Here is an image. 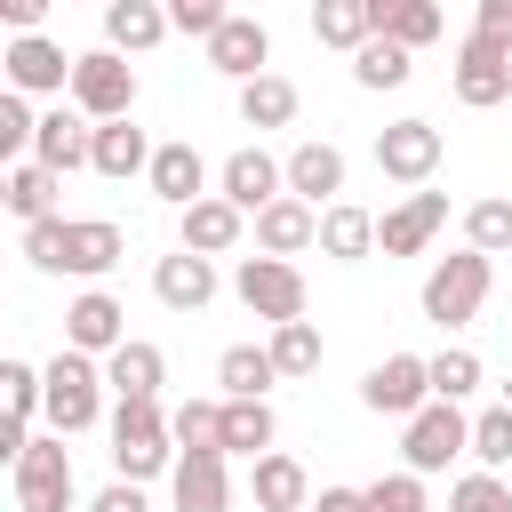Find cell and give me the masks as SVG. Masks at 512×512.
Listing matches in <instances>:
<instances>
[{
	"mask_svg": "<svg viewBox=\"0 0 512 512\" xmlns=\"http://www.w3.org/2000/svg\"><path fill=\"white\" fill-rule=\"evenodd\" d=\"M240 232H248V216H240L224 192H208L200 208H184V216H176V248H192V256H232V248H240Z\"/></svg>",
	"mask_w": 512,
	"mask_h": 512,
	"instance_id": "obj_21",
	"label": "cell"
},
{
	"mask_svg": "<svg viewBox=\"0 0 512 512\" xmlns=\"http://www.w3.org/2000/svg\"><path fill=\"white\" fill-rule=\"evenodd\" d=\"M8 496H16V512H72L80 480H72L64 432H32V448L8 464Z\"/></svg>",
	"mask_w": 512,
	"mask_h": 512,
	"instance_id": "obj_4",
	"label": "cell"
},
{
	"mask_svg": "<svg viewBox=\"0 0 512 512\" xmlns=\"http://www.w3.org/2000/svg\"><path fill=\"white\" fill-rule=\"evenodd\" d=\"M272 440H280V416H272V400H224V456H272Z\"/></svg>",
	"mask_w": 512,
	"mask_h": 512,
	"instance_id": "obj_32",
	"label": "cell"
},
{
	"mask_svg": "<svg viewBox=\"0 0 512 512\" xmlns=\"http://www.w3.org/2000/svg\"><path fill=\"white\" fill-rule=\"evenodd\" d=\"M296 104H304V96H296V80H288V72H264V80H248V88H240V120H248V128H288V120H296Z\"/></svg>",
	"mask_w": 512,
	"mask_h": 512,
	"instance_id": "obj_34",
	"label": "cell"
},
{
	"mask_svg": "<svg viewBox=\"0 0 512 512\" xmlns=\"http://www.w3.org/2000/svg\"><path fill=\"white\" fill-rule=\"evenodd\" d=\"M488 288H496V264L480 256V248H456V256H432V272H424V320L432 328H464V320H480V304H488Z\"/></svg>",
	"mask_w": 512,
	"mask_h": 512,
	"instance_id": "obj_3",
	"label": "cell"
},
{
	"mask_svg": "<svg viewBox=\"0 0 512 512\" xmlns=\"http://www.w3.org/2000/svg\"><path fill=\"white\" fill-rule=\"evenodd\" d=\"M104 384H112L120 400H160V384H168V352L144 344V336H128V344L104 360Z\"/></svg>",
	"mask_w": 512,
	"mask_h": 512,
	"instance_id": "obj_26",
	"label": "cell"
},
{
	"mask_svg": "<svg viewBox=\"0 0 512 512\" xmlns=\"http://www.w3.org/2000/svg\"><path fill=\"white\" fill-rule=\"evenodd\" d=\"M48 432H88L96 416H104V360H88V352H56L48 368Z\"/></svg>",
	"mask_w": 512,
	"mask_h": 512,
	"instance_id": "obj_5",
	"label": "cell"
},
{
	"mask_svg": "<svg viewBox=\"0 0 512 512\" xmlns=\"http://www.w3.org/2000/svg\"><path fill=\"white\" fill-rule=\"evenodd\" d=\"M152 152H160V144H152L136 120H112V128H96V160H88V168L112 176V184H128V176H152Z\"/></svg>",
	"mask_w": 512,
	"mask_h": 512,
	"instance_id": "obj_27",
	"label": "cell"
},
{
	"mask_svg": "<svg viewBox=\"0 0 512 512\" xmlns=\"http://www.w3.org/2000/svg\"><path fill=\"white\" fill-rule=\"evenodd\" d=\"M120 344H128V312H120V296H112V288H80V296L64 304V352L112 360Z\"/></svg>",
	"mask_w": 512,
	"mask_h": 512,
	"instance_id": "obj_11",
	"label": "cell"
},
{
	"mask_svg": "<svg viewBox=\"0 0 512 512\" xmlns=\"http://www.w3.org/2000/svg\"><path fill=\"white\" fill-rule=\"evenodd\" d=\"M88 512H152V504H144V488H136V480H112V488H96V496H88Z\"/></svg>",
	"mask_w": 512,
	"mask_h": 512,
	"instance_id": "obj_45",
	"label": "cell"
},
{
	"mask_svg": "<svg viewBox=\"0 0 512 512\" xmlns=\"http://www.w3.org/2000/svg\"><path fill=\"white\" fill-rule=\"evenodd\" d=\"M464 248H480V256H504L512 248V200L504 192H488V200L464 208Z\"/></svg>",
	"mask_w": 512,
	"mask_h": 512,
	"instance_id": "obj_36",
	"label": "cell"
},
{
	"mask_svg": "<svg viewBox=\"0 0 512 512\" xmlns=\"http://www.w3.org/2000/svg\"><path fill=\"white\" fill-rule=\"evenodd\" d=\"M168 40V8L160 0H112L104 8V48L112 56H144V48H160Z\"/></svg>",
	"mask_w": 512,
	"mask_h": 512,
	"instance_id": "obj_25",
	"label": "cell"
},
{
	"mask_svg": "<svg viewBox=\"0 0 512 512\" xmlns=\"http://www.w3.org/2000/svg\"><path fill=\"white\" fill-rule=\"evenodd\" d=\"M312 512H368V488H320Z\"/></svg>",
	"mask_w": 512,
	"mask_h": 512,
	"instance_id": "obj_47",
	"label": "cell"
},
{
	"mask_svg": "<svg viewBox=\"0 0 512 512\" xmlns=\"http://www.w3.org/2000/svg\"><path fill=\"white\" fill-rule=\"evenodd\" d=\"M472 464H480V472H504V464H512V408H504V400L472 416Z\"/></svg>",
	"mask_w": 512,
	"mask_h": 512,
	"instance_id": "obj_39",
	"label": "cell"
},
{
	"mask_svg": "<svg viewBox=\"0 0 512 512\" xmlns=\"http://www.w3.org/2000/svg\"><path fill=\"white\" fill-rule=\"evenodd\" d=\"M216 192L240 208V216H264L272 200H288V160H272V152H256V144H240L224 168H216Z\"/></svg>",
	"mask_w": 512,
	"mask_h": 512,
	"instance_id": "obj_12",
	"label": "cell"
},
{
	"mask_svg": "<svg viewBox=\"0 0 512 512\" xmlns=\"http://www.w3.org/2000/svg\"><path fill=\"white\" fill-rule=\"evenodd\" d=\"M320 352H328V344H320V328H312V320L272 328V368H280V376H312V368H320Z\"/></svg>",
	"mask_w": 512,
	"mask_h": 512,
	"instance_id": "obj_38",
	"label": "cell"
},
{
	"mask_svg": "<svg viewBox=\"0 0 512 512\" xmlns=\"http://www.w3.org/2000/svg\"><path fill=\"white\" fill-rule=\"evenodd\" d=\"M8 88L16 96H64L72 88V72H80V56H64L48 32H24V40H8Z\"/></svg>",
	"mask_w": 512,
	"mask_h": 512,
	"instance_id": "obj_13",
	"label": "cell"
},
{
	"mask_svg": "<svg viewBox=\"0 0 512 512\" xmlns=\"http://www.w3.org/2000/svg\"><path fill=\"white\" fill-rule=\"evenodd\" d=\"M144 184H152V200H168L176 216L200 208V200H208V160H200V144H192V136H168V144L152 152V176H144Z\"/></svg>",
	"mask_w": 512,
	"mask_h": 512,
	"instance_id": "obj_14",
	"label": "cell"
},
{
	"mask_svg": "<svg viewBox=\"0 0 512 512\" xmlns=\"http://www.w3.org/2000/svg\"><path fill=\"white\" fill-rule=\"evenodd\" d=\"M304 248H320V208H304L288 192V200H272L256 216V256H304Z\"/></svg>",
	"mask_w": 512,
	"mask_h": 512,
	"instance_id": "obj_24",
	"label": "cell"
},
{
	"mask_svg": "<svg viewBox=\"0 0 512 512\" xmlns=\"http://www.w3.org/2000/svg\"><path fill=\"white\" fill-rule=\"evenodd\" d=\"M456 456H472V416L456 408V400H432L424 416H408L400 424V472H448Z\"/></svg>",
	"mask_w": 512,
	"mask_h": 512,
	"instance_id": "obj_6",
	"label": "cell"
},
{
	"mask_svg": "<svg viewBox=\"0 0 512 512\" xmlns=\"http://www.w3.org/2000/svg\"><path fill=\"white\" fill-rule=\"evenodd\" d=\"M408 72H416V56H408L400 40H368V48L352 56V80L376 88V96H384V88H408Z\"/></svg>",
	"mask_w": 512,
	"mask_h": 512,
	"instance_id": "obj_35",
	"label": "cell"
},
{
	"mask_svg": "<svg viewBox=\"0 0 512 512\" xmlns=\"http://www.w3.org/2000/svg\"><path fill=\"white\" fill-rule=\"evenodd\" d=\"M512 96V48H496V40H464L456 48V104H472V112H488V104H504Z\"/></svg>",
	"mask_w": 512,
	"mask_h": 512,
	"instance_id": "obj_16",
	"label": "cell"
},
{
	"mask_svg": "<svg viewBox=\"0 0 512 512\" xmlns=\"http://www.w3.org/2000/svg\"><path fill=\"white\" fill-rule=\"evenodd\" d=\"M368 512H432V496L416 472H384V480H368Z\"/></svg>",
	"mask_w": 512,
	"mask_h": 512,
	"instance_id": "obj_43",
	"label": "cell"
},
{
	"mask_svg": "<svg viewBox=\"0 0 512 512\" xmlns=\"http://www.w3.org/2000/svg\"><path fill=\"white\" fill-rule=\"evenodd\" d=\"M248 496H256V512H312V472L272 448L248 464Z\"/></svg>",
	"mask_w": 512,
	"mask_h": 512,
	"instance_id": "obj_23",
	"label": "cell"
},
{
	"mask_svg": "<svg viewBox=\"0 0 512 512\" xmlns=\"http://www.w3.org/2000/svg\"><path fill=\"white\" fill-rule=\"evenodd\" d=\"M176 432H168V408L160 400H120L112 408V480H160V472H176Z\"/></svg>",
	"mask_w": 512,
	"mask_h": 512,
	"instance_id": "obj_2",
	"label": "cell"
},
{
	"mask_svg": "<svg viewBox=\"0 0 512 512\" xmlns=\"http://www.w3.org/2000/svg\"><path fill=\"white\" fill-rule=\"evenodd\" d=\"M56 184H64V176H48L40 160H24V168H8L0 200H8V216H16L24 232H32V224H48V216H56Z\"/></svg>",
	"mask_w": 512,
	"mask_h": 512,
	"instance_id": "obj_33",
	"label": "cell"
},
{
	"mask_svg": "<svg viewBox=\"0 0 512 512\" xmlns=\"http://www.w3.org/2000/svg\"><path fill=\"white\" fill-rule=\"evenodd\" d=\"M440 24H448V16H440V0H376V40H400L408 56H416V48H432V40H440Z\"/></svg>",
	"mask_w": 512,
	"mask_h": 512,
	"instance_id": "obj_29",
	"label": "cell"
},
{
	"mask_svg": "<svg viewBox=\"0 0 512 512\" xmlns=\"http://www.w3.org/2000/svg\"><path fill=\"white\" fill-rule=\"evenodd\" d=\"M168 432H176V448H224V400H184L168 416Z\"/></svg>",
	"mask_w": 512,
	"mask_h": 512,
	"instance_id": "obj_40",
	"label": "cell"
},
{
	"mask_svg": "<svg viewBox=\"0 0 512 512\" xmlns=\"http://www.w3.org/2000/svg\"><path fill=\"white\" fill-rule=\"evenodd\" d=\"M168 496H176V512H232L224 448H184V456H176V472H168Z\"/></svg>",
	"mask_w": 512,
	"mask_h": 512,
	"instance_id": "obj_17",
	"label": "cell"
},
{
	"mask_svg": "<svg viewBox=\"0 0 512 512\" xmlns=\"http://www.w3.org/2000/svg\"><path fill=\"white\" fill-rule=\"evenodd\" d=\"M0 16H8V24H16V40H24V32H40L48 0H0Z\"/></svg>",
	"mask_w": 512,
	"mask_h": 512,
	"instance_id": "obj_46",
	"label": "cell"
},
{
	"mask_svg": "<svg viewBox=\"0 0 512 512\" xmlns=\"http://www.w3.org/2000/svg\"><path fill=\"white\" fill-rule=\"evenodd\" d=\"M448 512H512V480L504 472H464L448 488Z\"/></svg>",
	"mask_w": 512,
	"mask_h": 512,
	"instance_id": "obj_41",
	"label": "cell"
},
{
	"mask_svg": "<svg viewBox=\"0 0 512 512\" xmlns=\"http://www.w3.org/2000/svg\"><path fill=\"white\" fill-rule=\"evenodd\" d=\"M312 40L360 56V48L376 40V0H320V8H312Z\"/></svg>",
	"mask_w": 512,
	"mask_h": 512,
	"instance_id": "obj_30",
	"label": "cell"
},
{
	"mask_svg": "<svg viewBox=\"0 0 512 512\" xmlns=\"http://www.w3.org/2000/svg\"><path fill=\"white\" fill-rule=\"evenodd\" d=\"M232 296H240L256 320H272V328L304 320V272H296L288 256H240V264H232Z\"/></svg>",
	"mask_w": 512,
	"mask_h": 512,
	"instance_id": "obj_8",
	"label": "cell"
},
{
	"mask_svg": "<svg viewBox=\"0 0 512 512\" xmlns=\"http://www.w3.org/2000/svg\"><path fill=\"white\" fill-rule=\"evenodd\" d=\"M320 256H336V264L376 256V216H368V208H352V200L320 208Z\"/></svg>",
	"mask_w": 512,
	"mask_h": 512,
	"instance_id": "obj_31",
	"label": "cell"
},
{
	"mask_svg": "<svg viewBox=\"0 0 512 512\" xmlns=\"http://www.w3.org/2000/svg\"><path fill=\"white\" fill-rule=\"evenodd\" d=\"M288 192H296L304 208H336V192H344V152H336L328 136H304V144L288 152Z\"/></svg>",
	"mask_w": 512,
	"mask_h": 512,
	"instance_id": "obj_20",
	"label": "cell"
},
{
	"mask_svg": "<svg viewBox=\"0 0 512 512\" xmlns=\"http://www.w3.org/2000/svg\"><path fill=\"white\" fill-rule=\"evenodd\" d=\"M216 384H224V400H264V392L280 384L272 344H224V352H216Z\"/></svg>",
	"mask_w": 512,
	"mask_h": 512,
	"instance_id": "obj_28",
	"label": "cell"
},
{
	"mask_svg": "<svg viewBox=\"0 0 512 512\" xmlns=\"http://www.w3.org/2000/svg\"><path fill=\"white\" fill-rule=\"evenodd\" d=\"M440 224H448V192H408L400 208L376 216V248H384V256H424Z\"/></svg>",
	"mask_w": 512,
	"mask_h": 512,
	"instance_id": "obj_15",
	"label": "cell"
},
{
	"mask_svg": "<svg viewBox=\"0 0 512 512\" xmlns=\"http://www.w3.org/2000/svg\"><path fill=\"white\" fill-rule=\"evenodd\" d=\"M376 168H384L392 184L424 192V184L440 176V128H432V120H392V128H376Z\"/></svg>",
	"mask_w": 512,
	"mask_h": 512,
	"instance_id": "obj_10",
	"label": "cell"
},
{
	"mask_svg": "<svg viewBox=\"0 0 512 512\" xmlns=\"http://www.w3.org/2000/svg\"><path fill=\"white\" fill-rule=\"evenodd\" d=\"M208 64H216L224 80H240V88H248V80H264V64H272V32H264L256 16H232V24L208 40Z\"/></svg>",
	"mask_w": 512,
	"mask_h": 512,
	"instance_id": "obj_22",
	"label": "cell"
},
{
	"mask_svg": "<svg viewBox=\"0 0 512 512\" xmlns=\"http://www.w3.org/2000/svg\"><path fill=\"white\" fill-rule=\"evenodd\" d=\"M360 408L368 416H424L432 408V360H416V352H392V360H376L368 376H360Z\"/></svg>",
	"mask_w": 512,
	"mask_h": 512,
	"instance_id": "obj_9",
	"label": "cell"
},
{
	"mask_svg": "<svg viewBox=\"0 0 512 512\" xmlns=\"http://www.w3.org/2000/svg\"><path fill=\"white\" fill-rule=\"evenodd\" d=\"M32 160L48 168V176H72V168H88L96 160V120H80V112H40V136H32Z\"/></svg>",
	"mask_w": 512,
	"mask_h": 512,
	"instance_id": "obj_18",
	"label": "cell"
},
{
	"mask_svg": "<svg viewBox=\"0 0 512 512\" xmlns=\"http://www.w3.org/2000/svg\"><path fill=\"white\" fill-rule=\"evenodd\" d=\"M224 24H232L224 0H168V32H184V40H216Z\"/></svg>",
	"mask_w": 512,
	"mask_h": 512,
	"instance_id": "obj_42",
	"label": "cell"
},
{
	"mask_svg": "<svg viewBox=\"0 0 512 512\" xmlns=\"http://www.w3.org/2000/svg\"><path fill=\"white\" fill-rule=\"evenodd\" d=\"M128 256V232L112 216H48L24 232V264L32 272H72V280H104Z\"/></svg>",
	"mask_w": 512,
	"mask_h": 512,
	"instance_id": "obj_1",
	"label": "cell"
},
{
	"mask_svg": "<svg viewBox=\"0 0 512 512\" xmlns=\"http://www.w3.org/2000/svg\"><path fill=\"white\" fill-rule=\"evenodd\" d=\"M152 296H160L168 312H208V304H216V256H192V248L160 256V264H152Z\"/></svg>",
	"mask_w": 512,
	"mask_h": 512,
	"instance_id": "obj_19",
	"label": "cell"
},
{
	"mask_svg": "<svg viewBox=\"0 0 512 512\" xmlns=\"http://www.w3.org/2000/svg\"><path fill=\"white\" fill-rule=\"evenodd\" d=\"M480 392V352L472 344H448V352H432V400H472Z\"/></svg>",
	"mask_w": 512,
	"mask_h": 512,
	"instance_id": "obj_37",
	"label": "cell"
},
{
	"mask_svg": "<svg viewBox=\"0 0 512 512\" xmlns=\"http://www.w3.org/2000/svg\"><path fill=\"white\" fill-rule=\"evenodd\" d=\"M72 112L112 128V120H136V64L112 56V48H88L80 72H72Z\"/></svg>",
	"mask_w": 512,
	"mask_h": 512,
	"instance_id": "obj_7",
	"label": "cell"
},
{
	"mask_svg": "<svg viewBox=\"0 0 512 512\" xmlns=\"http://www.w3.org/2000/svg\"><path fill=\"white\" fill-rule=\"evenodd\" d=\"M504 408H512V376H504Z\"/></svg>",
	"mask_w": 512,
	"mask_h": 512,
	"instance_id": "obj_48",
	"label": "cell"
},
{
	"mask_svg": "<svg viewBox=\"0 0 512 512\" xmlns=\"http://www.w3.org/2000/svg\"><path fill=\"white\" fill-rule=\"evenodd\" d=\"M472 32H480V40H496V48H512V0H480Z\"/></svg>",
	"mask_w": 512,
	"mask_h": 512,
	"instance_id": "obj_44",
	"label": "cell"
}]
</instances>
